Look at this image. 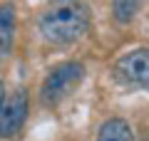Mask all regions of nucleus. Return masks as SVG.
Returning <instances> with one entry per match:
<instances>
[{"instance_id":"obj_1","label":"nucleus","mask_w":149,"mask_h":141,"mask_svg":"<svg viewBox=\"0 0 149 141\" xmlns=\"http://www.w3.org/2000/svg\"><path fill=\"white\" fill-rule=\"evenodd\" d=\"M37 30L50 45H72L90 30V10L82 0H52L40 12Z\"/></svg>"},{"instance_id":"obj_5","label":"nucleus","mask_w":149,"mask_h":141,"mask_svg":"<svg viewBox=\"0 0 149 141\" xmlns=\"http://www.w3.org/2000/svg\"><path fill=\"white\" fill-rule=\"evenodd\" d=\"M15 30H17V15L13 3L0 5V59L8 57L15 47Z\"/></svg>"},{"instance_id":"obj_4","label":"nucleus","mask_w":149,"mask_h":141,"mask_svg":"<svg viewBox=\"0 0 149 141\" xmlns=\"http://www.w3.org/2000/svg\"><path fill=\"white\" fill-rule=\"evenodd\" d=\"M27 119V94L25 89H15L10 97H5L0 106V139H13L22 129Z\"/></svg>"},{"instance_id":"obj_2","label":"nucleus","mask_w":149,"mask_h":141,"mask_svg":"<svg viewBox=\"0 0 149 141\" xmlns=\"http://www.w3.org/2000/svg\"><path fill=\"white\" fill-rule=\"evenodd\" d=\"M85 77V64L82 62H62L57 67L50 69L45 77L42 87H40V102L45 106H55L74 92V87Z\"/></svg>"},{"instance_id":"obj_8","label":"nucleus","mask_w":149,"mask_h":141,"mask_svg":"<svg viewBox=\"0 0 149 141\" xmlns=\"http://www.w3.org/2000/svg\"><path fill=\"white\" fill-rule=\"evenodd\" d=\"M3 102H5V84H3V79H0V106H3Z\"/></svg>"},{"instance_id":"obj_6","label":"nucleus","mask_w":149,"mask_h":141,"mask_svg":"<svg viewBox=\"0 0 149 141\" xmlns=\"http://www.w3.org/2000/svg\"><path fill=\"white\" fill-rule=\"evenodd\" d=\"M97 141H134V131L124 119H107L97 131Z\"/></svg>"},{"instance_id":"obj_3","label":"nucleus","mask_w":149,"mask_h":141,"mask_svg":"<svg viewBox=\"0 0 149 141\" xmlns=\"http://www.w3.org/2000/svg\"><path fill=\"white\" fill-rule=\"evenodd\" d=\"M114 77L124 87H149V47L124 52L114 62Z\"/></svg>"},{"instance_id":"obj_7","label":"nucleus","mask_w":149,"mask_h":141,"mask_svg":"<svg viewBox=\"0 0 149 141\" xmlns=\"http://www.w3.org/2000/svg\"><path fill=\"white\" fill-rule=\"evenodd\" d=\"M142 5H144V0H114V3H112L114 20L122 22V25L132 22L134 17H137V12L142 10Z\"/></svg>"}]
</instances>
